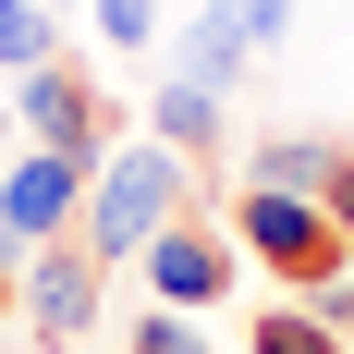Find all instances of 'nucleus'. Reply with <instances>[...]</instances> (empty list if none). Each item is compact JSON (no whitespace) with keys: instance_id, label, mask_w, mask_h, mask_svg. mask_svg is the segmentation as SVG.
Here are the masks:
<instances>
[{"instance_id":"obj_1","label":"nucleus","mask_w":354,"mask_h":354,"mask_svg":"<svg viewBox=\"0 0 354 354\" xmlns=\"http://www.w3.org/2000/svg\"><path fill=\"white\" fill-rule=\"evenodd\" d=\"M183 183H196V171H183L159 135L110 147L98 171H86V220H73V245L98 257V269H135V257H147V245H159V232L183 220Z\"/></svg>"},{"instance_id":"obj_2","label":"nucleus","mask_w":354,"mask_h":354,"mask_svg":"<svg viewBox=\"0 0 354 354\" xmlns=\"http://www.w3.org/2000/svg\"><path fill=\"white\" fill-rule=\"evenodd\" d=\"M232 245L269 269V281H293V293H318V281H342V232H330V208L318 196H257V183H232Z\"/></svg>"},{"instance_id":"obj_3","label":"nucleus","mask_w":354,"mask_h":354,"mask_svg":"<svg viewBox=\"0 0 354 354\" xmlns=\"http://www.w3.org/2000/svg\"><path fill=\"white\" fill-rule=\"evenodd\" d=\"M281 37H293V0H208V12L171 37V73H183V86H208V98H232Z\"/></svg>"},{"instance_id":"obj_4","label":"nucleus","mask_w":354,"mask_h":354,"mask_svg":"<svg viewBox=\"0 0 354 354\" xmlns=\"http://www.w3.org/2000/svg\"><path fill=\"white\" fill-rule=\"evenodd\" d=\"M86 171H98V159H62V147H25V159H0V257L62 245L73 220H86Z\"/></svg>"},{"instance_id":"obj_5","label":"nucleus","mask_w":354,"mask_h":354,"mask_svg":"<svg viewBox=\"0 0 354 354\" xmlns=\"http://www.w3.org/2000/svg\"><path fill=\"white\" fill-rule=\"evenodd\" d=\"M12 122H25V147H62V159H110V98H98V73H73V62L12 73Z\"/></svg>"},{"instance_id":"obj_6","label":"nucleus","mask_w":354,"mask_h":354,"mask_svg":"<svg viewBox=\"0 0 354 354\" xmlns=\"http://www.w3.org/2000/svg\"><path fill=\"white\" fill-rule=\"evenodd\" d=\"M147 269V306H183V318H196V306H220V293H232V269H245V245H232V232H208V220L183 208L171 232H159V245L135 257Z\"/></svg>"},{"instance_id":"obj_7","label":"nucleus","mask_w":354,"mask_h":354,"mask_svg":"<svg viewBox=\"0 0 354 354\" xmlns=\"http://www.w3.org/2000/svg\"><path fill=\"white\" fill-rule=\"evenodd\" d=\"M98 281H110V269L73 245V232L37 245V257H12V293H25V318L49 330V342H86V330H98Z\"/></svg>"},{"instance_id":"obj_8","label":"nucleus","mask_w":354,"mask_h":354,"mask_svg":"<svg viewBox=\"0 0 354 354\" xmlns=\"http://www.w3.org/2000/svg\"><path fill=\"white\" fill-rule=\"evenodd\" d=\"M330 171H342L330 135H269V147H245V183H257V196H330Z\"/></svg>"},{"instance_id":"obj_9","label":"nucleus","mask_w":354,"mask_h":354,"mask_svg":"<svg viewBox=\"0 0 354 354\" xmlns=\"http://www.w3.org/2000/svg\"><path fill=\"white\" fill-rule=\"evenodd\" d=\"M147 135L171 147L183 171H196V159L220 147V98H208V86H183V73H159V98H147Z\"/></svg>"},{"instance_id":"obj_10","label":"nucleus","mask_w":354,"mask_h":354,"mask_svg":"<svg viewBox=\"0 0 354 354\" xmlns=\"http://www.w3.org/2000/svg\"><path fill=\"white\" fill-rule=\"evenodd\" d=\"M245 354H354V342L318 318V306H269V318L245 330Z\"/></svg>"},{"instance_id":"obj_11","label":"nucleus","mask_w":354,"mask_h":354,"mask_svg":"<svg viewBox=\"0 0 354 354\" xmlns=\"http://www.w3.org/2000/svg\"><path fill=\"white\" fill-rule=\"evenodd\" d=\"M37 62H62V12H49V0L0 12V73H37Z\"/></svg>"},{"instance_id":"obj_12","label":"nucleus","mask_w":354,"mask_h":354,"mask_svg":"<svg viewBox=\"0 0 354 354\" xmlns=\"http://www.w3.org/2000/svg\"><path fill=\"white\" fill-rule=\"evenodd\" d=\"M122 354H220V342H208L196 318H183V306H147V318L122 330Z\"/></svg>"},{"instance_id":"obj_13","label":"nucleus","mask_w":354,"mask_h":354,"mask_svg":"<svg viewBox=\"0 0 354 354\" xmlns=\"http://www.w3.org/2000/svg\"><path fill=\"white\" fill-rule=\"evenodd\" d=\"M110 49H159V0H86Z\"/></svg>"},{"instance_id":"obj_14","label":"nucleus","mask_w":354,"mask_h":354,"mask_svg":"<svg viewBox=\"0 0 354 354\" xmlns=\"http://www.w3.org/2000/svg\"><path fill=\"white\" fill-rule=\"evenodd\" d=\"M318 208H330V232H342V245H354V159H342V171H330V196H318Z\"/></svg>"},{"instance_id":"obj_15","label":"nucleus","mask_w":354,"mask_h":354,"mask_svg":"<svg viewBox=\"0 0 354 354\" xmlns=\"http://www.w3.org/2000/svg\"><path fill=\"white\" fill-rule=\"evenodd\" d=\"M306 306H318V318H330V330H342V342H354V281H318V293H306Z\"/></svg>"},{"instance_id":"obj_16","label":"nucleus","mask_w":354,"mask_h":354,"mask_svg":"<svg viewBox=\"0 0 354 354\" xmlns=\"http://www.w3.org/2000/svg\"><path fill=\"white\" fill-rule=\"evenodd\" d=\"M0 306H12V257H0Z\"/></svg>"},{"instance_id":"obj_17","label":"nucleus","mask_w":354,"mask_h":354,"mask_svg":"<svg viewBox=\"0 0 354 354\" xmlns=\"http://www.w3.org/2000/svg\"><path fill=\"white\" fill-rule=\"evenodd\" d=\"M49 12H62V25H73V0H49Z\"/></svg>"},{"instance_id":"obj_18","label":"nucleus","mask_w":354,"mask_h":354,"mask_svg":"<svg viewBox=\"0 0 354 354\" xmlns=\"http://www.w3.org/2000/svg\"><path fill=\"white\" fill-rule=\"evenodd\" d=\"M0 12H25V0H0Z\"/></svg>"},{"instance_id":"obj_19","label":"nucleus","mask_w":354,"mask_h":354,"mask_svg":"<svg viewBox=\"0 0 354 354\" xmlns=\"http://www.w3.org/2000/svg\"><path fill=\"white\" fill-rule=\"evenodd\" d=\"M342 159H354V147H342Z\"/></svg>"}]
</instances>
